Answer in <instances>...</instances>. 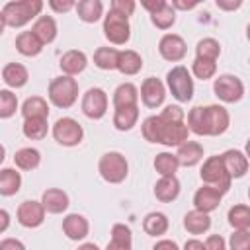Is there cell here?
Returning a JSON list of instances; mask_svg holds the SVG:
<instances>
[{
	"mask_svg": "<svg viewBox=\"0 0 250 250\" xmlns=\"http://www.w3.org/2000/svg\"><path fill=\"white\" fill-rule=\"evenodd\" d=\"M154 195L162 203H170L180 195V180L176 176H160L154 184Z\"/></svg>",
	"mask_w": 250,
	"mask_h": 250,
	"instance_id": "obj_21",
	"label": "cell"
},
{
	"mask_svg": "<svg viewBox=\"0 0 250 250\" xmlns=\"http://www.w3.org/2000/svg\"><path fill=\"white\" fill-rule=\"evenodd\" d=\"M184 250H205V246H203L201 240H197V238H189V240H186Z\"/></svg>",
	"mask_w": 250,
	"mask_h": 250,
	"instance_id": "obj_51",
	"label": "cell"
},
{
	"mask_svg": "<svg viewBox=\"0 0 250 250\" xmlns=\"http://www.w3.org/2000/svg\"><path fill=\"white\" fill-rule=\"evenodd\" d=\"M227 219L234 230H250V207L248 205H244V203L232 205L229 209Z\"/></svg>",
	"mask_w": 250,
	"mask_h": 250,
	"instance_id": "obj_34",
	"label": "cell"
},
{
	"mask_svg": "<svg viewBox=\"0 0 250 250\" xmlns=\"http://www.w3.org/2000/svg\"><path fill=\"white\" fill-rule=\"evenodd\" d=\"M176 158H178L180 166H186V168H191V166L199 164L201 158H203V146H201V143H197V141H186V143H182L178 146Z\"/></svg>",
	"mask_w": 250,
	"mask_h": 250,
	"instance_id": "obj_20",
	"label": "cell"
},
{
	"mask_svg": "<svg viewBox=\"0 0 250 250\" xmlns=\"http://www.w3.org/2000/svg\"><path fill=\"white\" fill-rule=\"evenodd\" d=\"M104 35L109 43L113 45H125L131 37V25H129V18L119 16L115 12H107L104 16Z\"/></svg>",
	"mask_w": 250,
	"mask_h": 250,
	"instance_id": "obj_6",
	"label": "cell"
},
{
	"mask_svg": "<svg viewBox=\"0 0 250 250\" xmlns=\"http://www.w3.org/2000/svg\"><path fill=\"white\" fill-rule=\"evenodd\" d=\"M164 98H166V86L162 84V80L154 78V76H148L143 80L141 84V100L146 107L154 109V107H160L164 104Z\"/></svg>",
	"mask_w": 250,
	"mask_h": 250,
	"instance_id": "obj_12",
	"label": "cell"
},
{
	"mask_svg": "<svg viewBox=\"0 0 250 250\" xmlns=\"http://www.w3.org/2000/svg\"><path fill=\"white\" fill-rule=\"evenodd\" d=\"M98 172L107 184H121L129 174V162L121 152L109 150L102 154L98 162Z\"/></svg>",
	"mask_w": 250,
	"mask_h": 250,
	"instance_id": "obj_4",
	"label": "cell"
},
{
	"mask_svg": "<svg viewBox=\"0 0 250 250\" xmlns=\"http://www.w3.org/2000/svg\"><path fill=\"white\" fill-rule=\"evenodd\" d=\"M4 27H6V21H4V16H2V10H0V35L4 33Z\"/></svg>",
	"mask_w": 250,
	"mask_h": 250,
	"instance_id": "obj_57",
	"label": "cell"
},
{
	"mask_svg": "<svg viewBox=\"0 0 250 250\" xmlns=\"http://www.w3.org/2000/svg\"><path fill=\"white\" fill-rule=\"evenodd\" d=\"M53 137L62 146H76L84 139V129H82V125L76 119H72V117H61L53 125Z\"/></svg>",
	"mask_w": 250,
	"mask_h": 250,
	"instance_id": "obj_7",
	"label": "cell"
},
{
	"mask_svg": "<svg viewBox=\"0 0 250 250\" xmlns=\"http://www.w3.org/2000/svg\"><path fill=\"white\" fill-rule=\"evenodd\" d=\"M117 55L119 51L113 47H98L94 53V64L102 70H113L117 64Z\"/></svg>",
	"mask_w": 250,
	"mask_h": 250,
	"instance_id": "obj_39",
	"label": "cell"
},
{
	"mask_svg": "<svg viewBox=\"0 0 250 250\" xmlns=\"http://www.w3.org/2000/svg\"><path fill=\"white\" fill-rule=\"evenodd\" d=\"M0 250H25V246L18 238H4L0 242Z\"/></svg>",
	"mask_w": 250,
	"mask_h": 250,
	"instance_id": "obj_49",
	"label": "cell"
},
{
	"mask_svg": "<svg viewBox=\"0 0 250 250\" xmlns=\"http://www.w3.org/2000/svg\"><path fill=\"white\" fill-rule=\"evenodd\" d=\"M78 250H100V248L94 242H84L82 246H78Z\"/></svg>",
	"mask_w": 250,
	"mask_h": 250,
	"instance_id": "obj_56",
	"label": "cell"
},
{
	"mask_svg": "<svg viewBox=\"0 0 250 250\" xmlns=\"http://www.w3.org/2000/svg\"><path fill=\"white\" fill-rule=\"evenodd\" d=\"M18 109V98L12 90H0V119H8Z\"/></svg>",
	"mask_w": 250,
	"mask_h": 250,
	"instance_id": "obj_43",
	"label": "cell"
},
{
	"mask_svg": "<svg viewBox=\"0 0 250 250\" xmlns=\"http://www.w3.org/2000/svg\"><path fill=\"white\" fill-rule=\"evenodd\" d=\"M213 92L221 102L234 104L244 96V84L234 74H221L213 82Z\"/></svg>",
	"mask_w": 250,
	"mask_h": 250,
	"instance_id": "obj_8",
	"label": "cell"
},
{
	"mask_svg": "<svg viewBox=\"0 0 250 250\" xmlns=\"http://www.w3.org/2000/svg\"><path fill=\"white\" fill-rule=\"evenodd\" d=\"M41 205H43L45 213L59 215L68 209V195H66V191H62L59 188H49L41 195Z\"/></svg>",
	"mask_w": 250,
	"mask_h": 250,
	"instance_id": "obj_18",
	"label": "cell"
},
{
	"mask_svg": "<svg viewBox=\"0 0 250 250\" xmlns=\"http://www.w3.org/2000/svg\"><path fill=\"white\" fill-rule=\"evenodd\" d=\"M139 102V90L135 84L131 82H123L115 88L113 92V107H131V105H137Z\"/></svg>",
	"mask_w": 250,
	"mask_h": 250,
	"instance_id": "obj_27",
	"label": "cell"
},
{
	"mask_svg": "<svg viewBox=\"0 0 250 250\" xmlns=\"http://www.w3.org/2000/svg\"><path fill=\"white\" fill-rule=\"evenodd\" d=\"M4 158H6V148H4V145H0V164L4 162Z\"/></svg>",
	"mask_w": 250,
	"mask_h": 250,
	"instance_id": "obj_58",
	"label": "cell"
},
{
	"mask_svg": "<svg viewBox=\"0 0 250 250\" xmlns=\"http://www.w3.org/2000/svg\"><path fill=\"white\" fill-rule=\"evenodd\" d=\"M27 78H29V72L20 62H8L2 68V80L10 88H21V86H25L27 84Z\"/></svg>",
	"mask_w": 250,
	"mask_h": 250,
	"instance_id": "obj_26",
	"label": "cell"
},
{
	"mask_svg": "<svg viewBox=\"0 0 250 250\" xmlns=\"http://www.w3.org/2000/svg\"><path fill=\"white\" fill-rule=\"evenodd\" d=\"M174 10H191V8H195L197 6V2H180V0H172V4H170Z\"/></svg>",
	"mask_w": 250,
	"mask_h": 250,
	"instance_id": "obj_53",
	"label": "cell"
},
{
	"mask_svg": "<svg viewBox=\"0 0 250 250\" xmlns=\"http://www.w3.org/2000/svg\"><path fill=\"white\" fill-rule=\"evenodd\" d=\"M21 188V174L16 168H2L0 170V195L10 197L16 195Z\"/></svg>",
	"mask_w": 250,
	"mask_h": 250,
	"instance_id": "obj_28",
	"label": "cell"
},
{
	"mask_svg": "<svg viewBox=\"0 0 250 250\" xmlns=\"http://www.w3.org/2000/svg\"><path fill=\"white\" fill-rule=\"evenodd\" d=\"M115 68H117L121 74H125V76H133V74L141 72V68H143V57H141L137 51H133V49L119 51Z\"/></svg>",
	"mask_w": 250,
	"mask_h": 250,
	"instance_id": "obj_22",
	"label": "cell"
},
{
	"mask_svg": "<svg viewBox=\"0 0 250 250\" xmlns=\"http://www.w3.org/2000/svg\"><path fill=\"white\" fill-rule=\"evenodd\" d=\"M188 129L199 137H207V127H205V107L195 105L188 113Z\"/></svg>",
	"mask_w": 250,
	"mask_h": 250,
	"instance_id": "obj_40",
	"label": "cell"
},
{
	"mask_svg": "<svg viewBox=\"0 0 250 250\" xmlns=\"http://www.w3.org/2000/svg\"><path fill=\"white\" fill-rule=\"evenodd\" d=\"M158 53L164 61L170 62H178L186 57L188 53V45L184 41V37H180L178 33H166L162 35V39L158 41Z\"/></svg>",
	"mask_w": 250,
	"mask_h": 250,
	"instance_id": "obj_10",
	"label": "cell"
},
{
	"mask_svg": "<svg viewBox=\"0 0 250 250\" xmlns=\"http://www.w3.org/2000/svg\"><path fill=\"white\" fill-rule=\"evenodd\" d=\"M240 4H242L240 0H236V2H223V0H217V6L223 8V10H236Z\"/></svg>",
	"mask_w": 250,
	"mask_h": 250,
	"instance_id": "obj_55",
	"label": "cell"
},
{
	"mask_svg": "<svg viewBox=\"0 0 250 250\" xmlns=\"http://www.w3.org/2000/svg\"><path fill=\"white\" fill-rule=\"evenodd\" d=\"M31 33H33L43 45L53 43L55 37H57V21H55V18H51V16H39V18L35 20L33 27H31Z\"/></svg>",
	"mask_w": 250,
	"mask_h": 250,
	"instance_id": "obj_23",
	"label": "cell"
},
{
	"mask_svg": "<svg viewBox=\"0 0 250 250\" xmlns=\"http://www.w3.org/2000/svg\"><path fill=\"white\" fill-rule=\"evenodd\" d=\"M168 217L160 211H152L143 219V230L148 236H162L168 230Z\"/></svg>",
	"mask_w": 250,
	"mask_h": 250,
	"instance_id": "obj_33",
	"label": "cell"
},
{
	"mask_svg": "<svg viewBox=\"0 0 250 250\" xmlns=\"http://www.w3.org/2000/svg\"><path fill=\"white\" fill-rule=\"evenodd\" d=\"M139 121V105L117 107L113 113V125L117 131H131Z\"/></svg>",
	"mask_w": 250,
	"mask_h": 250,
	"instance_id": "obj_32",
	"label": "cell"
},
{
	"mask_svg": "<svg viewBox=\"0 0 250 250\" xmlns=\"http://www.w3.org/2000/svg\"><path fill=\"white\" fill-rule=\"evenodd\" d=\"M191 72H193V76L199 78V80H209V78H213L215 72H217V62H215V61H207V59H197V57H195V61L191 62Z\"/></svg>",
	"mask_w": 250,
	"mask_h": 250,
	"instance_id": "obj_42",
	"label": "cell"
},
{
	"mask_svg": "<svg viewBox=\"0 0 250 250\" xmlns=\"http://www.w3.org/2000/svg\"><path fill=\"white\" fill-rule=\"evenodd\" d=\"M86 64H88V57H86L82 51H78V49L66 51V53L61 57V62H59L62 74H64V76H72V78H74L76 74H80V72L86 68Z\"/></svg>",
	"mask_w": 250,
	"mask_h": 250,
	"instance_id": "obj_19",
	"label": "cell"
},
{
	"mask_svg": "<svg viewBox=\"0 0 250 250\" xmlns=\"http://www.w3.org/2000/svg\"><path fill=\"white\" fill-rule=\"evenodd\" d=\"M158 117H160L164 123H184L186 113H184V109H182L180 105H166V107L158 113Z\"/></svg>",
	"mask_w": 250,
	"mask_h": 250,
	"instance_id": "obj_45",
	"label": "cell"
},
{
	"mask_svg": "<svg viewBox=\"0 0 250 250\" xmlns=\"http://www.w3.org/2000/svg\"><path fill=\"white\" fill-rule=\"evenodd\" d=\"M150 21H152L158 29H170V27L174 25V21H176V10H174L168 2H164L156 12L150 14Z\"/></svg>",
	"mask_w": 250,
	"mask_h": 250,
	"instance_id": "obj_38",
	"label": "cell"
},
{
	"mask_svg": "<svg viewBox=\"0 0 250 250\" xmlns=\"http://www.w3.org/2000/svg\"><path fill=\"white\" fill-rule=\"evenodd\" d=\"M223 193H219L217 189H213L211 186H201L195 193H193V209L203 211V213H211L221 205Z\"/></svg>",
	"mask_w": 250,
	"mask_h": 250,
	"instance_id": "obj_16",
	"label": "cell"
},
{
	"mask_svg": "<svg viewBox=\"0 0 250 250\" xmlns=\"http://www.w3.org/2000/svg\"><path fill=\"white\" fill-rule=\"evenodd\" d=\"M10 227V213L6 209H0V232H4Z\"/></svg>",
	"mask_w": 250,
	"mask_h": 250,
	"instance_id": "obj_54",
	"label": "cell"
},
{
	"mask_svg": "<svg viewBox=\"0 0 250 250\" xmlns=\"http://www.w3.org/2000/svg\"><path fill=\"white\" fill-rule=\"evenodd\" d=\"M189 129L186 123H164L160 119V131H158V145L164 146H180L188 141Z\"/></svg>",
	"mask_w": 250,
	"mask_h": 250,
	"instance_id": "obj_13",
	"label": "cell"
},
{
	"mask_svg": "<svg viewBox=\"0 0 250 250\" xmlns=\"http://www.w3.org/2000/svg\"><path fill=\"white\" fill-rule=\"evenodd\" d=\"M88 230H90V223L84 215H78V213H70L62 219V232L66 234V238L70 240H82L88 236Z\"/></svg>",
	"mask_w": 250,
	"mask_h": 250,
	"instance_id": "obj_17",
	"label": "cell"
},
{
	"mask_svg": "<svg viewBox=\"0 0 250 250\" xmlns=\"http://www.w3.org/2000/svg\"><path fill=\"white\" fill-rule=\"evenodd\" d=\"M195 55L197 59H207V61H217L221 55V45L217 39L213 37H203L201 41H197L195 47Z\"/></svg>",
	"mask_w": 250,
	"mask_h": 250,
	"instance_id": "obj_41",
	"label": "cell"
},
{
	"mask_svg": "<svg viewBox=\"0 0 250 250\" xmlns=\"http://www.w3.org/2000/svg\"><path fill=\"white\" fill-rule=\"evenodd\" d=\"M107 111V94L102 88H90L82 96V113L90 119H102Z\"/></svg>",
	"mask_w": 250,
	"mask_h": 250,
	"instance_id": "obj_9",
	"label": "cell"
},
{
	"mask_svg": "<svg viewBox=\"0 0 250 250\" xmlns=\"http://www.w3.org/2000/svg\"><path fill=\"white\" fill-rule=\"evenodd\" d=\"M41 10H43V2L41 0H14V2L4 4L2 16H4L6 25L23 27L33 18H39Z\"/></svg>",
	"mask_w": 250,
	"mask_h": 250,
	"instance_id": "obj_1",
	"label": "cell"
},
{
	"mask_svg": "<svg viewBox=\"0 0 250 250\" xmlns=\"http://www.w3.org/2000/svg\"><path fill=\"white\" fill-rule=\"evenodd\" d=\"M133 234L131 229L123 223H115L111 227V240L107 242L105 250H133Z\"/></svg>",
	"mask_w": 250,
	"mask_h": 250,
	"instance_id": "obj_24",
	"label": "cell"
},
{
	"mask_svg": "<svg viewBox=\"0 0 250 250\" xmlns=\"http://www.w3.org/2000/svg\"><path fill=\"white\" fill-rule=\"evenodd\" d=\"M203 246H205V250H227V242H225V238L221 234L207 236L205 242H203Z\"/></svg>",
	"mask_w": 250,
	"mask_h": 250,
	"instance_id": "obj_47",
	"label": "cell"
},
{
	"mask_svg": "<svg viewBox=\"0 0 250 250\" xmlns=\"http://www.w3.org/2000/svg\"><path fill=\"white\" fill-rule=\"evenodd\" d=\"M41 162V152L33 146H23L14 154V164L20 170H35Z\"/></svg>",
	"mask_w": 250,
	"mask_h": 250,
	"instance_id": "obj_35",
	"label": "cell"
},
{
	"mask_svg": "<svg viewBox=\"0 0 250 250\" xmlns=\"http://www.w3.org/2000/svg\"><path fill=\"white\" fill-rule=\"evenodd\" d=\"M18 221H20V225H23V227H27V229H35V227H39V225H43V221H45V209H43V205H41V201H23V203H20V207H18Z\"/></svg>",
	"mask_w": 250,
	"mask_h": 250,
	"instance_id": "obj_14",
	"label": "cell"
},
{
	"mask_svg": "<svg viewBox=\"0 0 250 250\" xmlns=\"http://www.w3.org/2000/svg\"><path fill=\"white\" fill-rule=\"evenodd\" d=\"M201 180L205 186H211L213 189H217L219 193H227L230 189V176L227 174L225 166H223V160H221V154H215V156H209L203 166H201V172H199Z\"/></svg>",
	"mask_w": 250,
	"mask_h": 250,
	"instance_id": "obj_3",
	"label": "cell"
},
{
	"mask_svg": "<svg viewBox=\"0 0 250 250\" xmlns=\"http://www.w3.org/2000/svg\"><path fill=\"white\" fill-rule=\"evenodd\" d=\"M180 168V162L176 158V154L172 152H158L156 158H154V170L160 174V176H176Z\"/></svg>",
	"mask_w": 250,
	"mask_h": 250,
	"instance_id": "obj_37",
	"label": "cell"
},
{
	"mask_svg": "<svg viewBox=\"0 0 250 250\" xmlns=\"http://www.w3.org/2000/svg\"><path fill=\"white\" fill-rule=\"evenodd\" d=\"M21 131H23L25 139H31V141H41V139H45V137H47L49 125H47V119H39V117H33V119H23Z\"/></svg>",
	"mask_w": 250,
	"mask_h": 250,
	"instance_id": "obj_36",
	"label": "cell"
},
{
	"mask_svg": "<svg viewBox=\"0 0 250 250\" xmlns=\"http://www.w3.org/2000/svg\"><path fill=\"white\" fill-rule=\"evenodd\" d=\"M76 4L72 2V0H64V2H61V0H49V8H53L55 12H68V10H72Z\"/></svg>",
	"mask_w": 250,
	"mask_h": 250,
	"instance_id": "obj_48",
	"label": "cell"
},
{
	"mask_svg": "<svg viewBox=\"0 0 250 250\" xmlns=\"http://www.w3.org/2000/svg\"><path fill=\"white\" fill-rule=\"evenodd\" d=\"M21 115L23 119H33V117H39V119H47L49 117V104L45 98L41 96H31L23 102L21 105Z\"/></svg>",
	"mask_w": 250,
	"mask_h": 250,
	"instance_id": "obj_30",
	"label": "cell"
},
{
	"mask_svg": "<svg viewBox=\"0 0 250 250\" xmlns=\"http://www.w3.org/2000/svg\"><path fill=\"white\" fill-rule=\"evenodd\" d=\"M164 2H166V0H154V2H148V0H145V2H141V6L152 14V12H156V10H158V8H160Z\"/></svg>",
	"mask_w": 250,
	"mask_h": 250,
	"instance_id": "obj_52",
	"label": "cell"
},
{
	"mask_svg": "<svg viewBox=\"0 0 250 250\" xmlns=\"http://www.w3.org/2000/svg\"><path fill=\"white\" fill-rule=\"evenodd\" d=\"M135 6H137V4H135L133 0H111L109 10L115 12V14H119V16L129 18V16L135 12Z\"/></svg>",
	"mask_w": 250,
	"mask_h": 250,
	"instance_id": "obj_46",
	"label": "cell"
},
{
	"mask_svg": "<svg viewBox=\"0 0 250 250\" xmlns=\"http://www.w3.org/2000/svg\"><path fill=\"white\" fill-rule=\"evenodd\" d=\"M184 227L189 234H203L209 230L211 227V217L209 213H203V211H197V209H191L186 213L184 217Z\"/></svg>",
	"mask_w": 250,
	"mask_h": 250,
	"instance_id": "obj_25",
	"label": "cell"
},
{
	"mask_svg": "<svg viewBox=\"0 0 250 250\" xmlns=\"http://www.w3.org/2000/svg\"><path fill=\"white\" fill-rule=\"evenodd\" d=\"M230 125V115L223 105H205V127H207V137H217L223 135Z\"/></svg>",
	"mask_w": 250,
	"mask_h": 250,
	"instance_id": "obj_11",
	"label": "cell"
},
{
	"mask_svg": "<svg viewBox=\"0 0 250 250\" xmlns=\"http://www.w3.org/2000/svg\"><path fill=\"white\" fill-rule=\"evenodd\" d=\"M166 84H168L170 94L178 102H189L193 98V78L186 66L178 64L170 68L166 74Z\"/></svg>",
	"mask_w": 250,
	"mask_h": 250,
	"instance_id": "obj_5",
	"label": "cell"
},
{
	"mask_svg": "<svg viewBox=\"0 0 250 250\" xmlns=\"http://www.w3.org/2000/svg\"><path fill=\"white\" fill-rule=\"evenodd\" d=\"M221 160H223V166L227 170V174L230 176V180L234 178H242L246 172H248V158L242 150H236V148H229L221 154Z\"/></svg>",
	"mask_w": 250,
	"mask_h": 250,
	"instance_id": "obj_15",
	"label": "cell"
},
{
	"mask_svg": "<svg viewBox=\"0 0 250 250\" xmlns=\"http://www.w3.org/2000/svg\"><path fill=\"white\" fill-rule=\"evenodd\" d=\"M16 49L18 53H21L23 57H37L43 51V43L29 31H21L16 37Z\"/></svg>",
	"mask_w": 250,
	"mask_h": 250,
	"instance_id": "obj_29",
	"label": "cell"
},
{
	"mask_svg": "<svg viewBox=\"0 0 250 250\" xmlns=\"http://www.w3.org/2000/svg\"><path fill=\"white\" fill-rule=\"evenodd\" d=\"M152 250H180V248H178V244H176L174 240L162 238V240H158V242L152 246Z\"/></svg>",
	"mask_w": 250,
	"mask_h": 250,
	"instance_id": "obj_50",
	"label": "cell"
},
{
	"mask_svg": "<svg viewBox=\"0 0 250 250\" xmlns=\"http://www.w3.org/2000/svg\"><path fill=\"white\" fill-rule=\"evenodd\" d=\"M74 8L78 18L86 23H96L104 16V4L100 0H80Z\"/></svg>",
	"mask_w": 250,
	"mask_h": 250,
	"instance_id": "obj_31",
	"label": "cell"
},
{
	"mask_svg": "<svg viewBox=\"0 0 250 250\" xmlns=\"http://www.w3.org/2000/svg\"><path fill=\"white\" fill-rule=\"evenodd\" d=\"M47 96L51 100L53 105L57 107H70L74 105V102L78 100V82L76 78L72 76H57L49 82V90H47Z\"/></svg>",
	"mask_w": 250,
	"mask_h": 250,
	"instance_id": "obj_2",
	"label": "cell"
},
{
	"mask_svg": "<svg viewBox=\"0 0 250 250\" xmlns=\"http://www.w3.org/2000/svg\"><path fill=\"white\" fill-rule=\"evenodd\" d=\"M230 250H250V230H234L229 238Z\"/></svg>",
	"mask_w": 250,
	"mask_h": 250,
	"instance_id": "obj_44",
	"label": "cell"
}]
</instances>
